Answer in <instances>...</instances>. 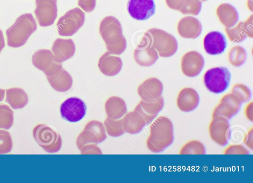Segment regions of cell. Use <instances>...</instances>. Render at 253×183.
Listing matches in <instances>:
<instances>
[{
	"instance_id": "28",
	"label": "cell",
	"mask_w": 253,
	"mask_h": 183,
	"mask_svg": "<svg viewBox=\"0 0 253 183\" xmlns=\"http://www.w3.org/2000/svg\"><path fill=\"white\" fill-rule=\"evenodd\" d=\"M225 31L229 39L233 42H241L247 37L243 22H239L234 28H226Z\"/></svg>"
},
{
	"instance_id": "4",
	"label": "cell",
	"mask_w": 253,
	"mask_h": 183,
	"mask_svg": "<svg viewBox=\"0 0 253 183\" xmlns=\"http://www.w3.org/2000/svg\"><path fill=\"white\" fill-rule=\"evenodd\" d=\"M143 38L161 57H170L175 54L178 48L177 42L174 36L162 29H150L144 34Z\"/></svg>"
},
{
	"instance_id": "33",
	"label": "cell",
	"mask_w": 253,
	"mask_h": 183,
	"mask_svg": "<svg viewBox=\"0 0 253 183\" xmlns=\"http://www.w3.org/2000/svg\"><path fill=\"white\" fill-rule=\"evenodd\" d=\"M78 5L86 12L92 11L96 5V0H78Z\"/></svg>"
},
{
	"instance_id": "22",
	"label": "cell",
	"mask_w": 253,
	"mask_h": 183,
	"mask_svg": "<svg viewBox=\"0 0 253 183\" xmlns=\"http://www.w3.org/2000/svg\"><path fill=\"white\" fill-rule=\"evenodd\" d=\"M216 12L219 20L226 28H232L238 21V13L230 4L224 3L220 4Z\"/></svg>"
},
{
	"instance_id": "32",
	"label": "cell",
	"mask_w": 253,
	"mask_h": 183,
	"mask_svg": "<svg viewBox=\"0 0 253 183\" xmlns=\"http://www.w3.org/2000/svg\"><path fill=\"white\" fill-rule=\"evenodd\" d=\"M224 154H242L249 153L248 149L242 144H232L227 146L224 150Z\"/></svg>"
},
{
	"instance_id": "11",
	"label": "cell",
	"mask_w": 253,
	"mask_h": 183,
	"mask_svg": "<svg viewBox=\"0 0 253 183\" xmlns=\"http://www.w3.org/2000/svg\"><path fill=\"white\" fill-rule=\"evenodd\" d=\"M241 103L232 93L223 95L214 107L212 118L221 117L228 120L235 116L240 109Z\"/></svg>"
},
{
	"instance_id": "36",
	"label": "cell",
	"mask_w": 253,
	"mask_h": 183,
	"mask_svg": "<svg viewBox=\"0 0 253 183\" xmlns=\"http://www.w3.org/2000/svg\"><path fill=\"white\" fill-rule=\"evenodd\" d=\"M165 1L169 7L179 11L183 0H165Z\"/></svg>"
},
{
	"instance_id": "13",
	"label": "cell",
	"mask_w": 253,
	"mask_h": 183,
	"mask_svg": "<svg viewBox=\"0 0 253 183\" xmlns=\"http://www.w3.org/2000/svg\"><path fill=\"white\" fill-rule=\"evenodd\" d=\"M127 9L133 18L144 20L155 13V4L154 0H129Z\"/></svg>"
},
{
	"instance_id": "35",
	"label": "cell",
	"mask_w": 253,
	"mask_h": 183,
	"mask_svg": "<svg viewBox=\"0 0 253 183\" xmlns=\"http://www.w3.org/2000/svg\"><path fill=\"white\" fill-rule=\"evenodd\" d=\"M253 128H251L246 134L244 140L245 144L252 150L253 148Z\"/></svg>"
},
{
	"instance_id": "21",
	"label": "cell",
	"mask_w": 253,
	"mask_h": 183,
	"mask_svg": "<svg viewBox=\"0 0 253 183\" xmlns=\"http://www.w3.org/2000/svg\"><path fill=\"white\" fill-rule=\"evenodd\" d=\"M122 60L120 57L113 55L109 51L106 52L99 58L98 67L104 74L107 76H114L121 70Z\"/></svg>"
},
{
	"instance_id": "5",
	"label": "cell",
	"mask_w": 253,
	"mask_h": 183,
	"mask_svg": "<svg viewBox=\"0 0 253 183\" xmlns=\"http://www.w3.org/2000/svg\"><path fill=\"white\" fill-rule=\"evenodd\" d=\"M231 74L224 67H217L208 70L205 73L203 81L207 89L214 93H220L228 87Z\"/></svg>"
},
{
	"instance_id": "38",
	"label": "cell",
	"mask_w": 253,
	"mask_h": 183,
	"mask_svg": "<svg viewBox=\"0 0 253 183\" xmlns=\"http://www.w3.org/2000/svg\"><path fill=\"white\" fill-rule=\"evenodd\" d=\"M5 46V42L4 37L3 35V33L2 31L0 29V52L1 51L2 49L4 48Z\"/></svg>"
},
{
	"instance_id": "25",
	"label": "cell",
	"mask_w": 253,
	"mask_h": 183,
	"mask_svg": "<svg viewBox=\"0 0 253 183\" xmlns=\"http://www.w3.org/2000/svg\"><path fill=\"white\" fill-rule=\"evenodd\" d=\"M228 57L232 65L239 67L245 63L247 58V52L245 48L241 46H235L229 51Z\"/></svg>"
},
{
	"instance_id": "40",
	"label": "cell",
	"mask_w": 253,
	"mask_h": 183,
	"mask_svg": "<svg viewBox=\"0 0 253 183\" xmlns=\"http://www.w3.org/2000/svg\"><path fill=\"white\" fill-rule=\"evenodd\" d=\"M5 91L0 88V102L3 100L4 97Z\"/></svg>"
},
{
	"instance_id": "14",
	"label": "cell",
	"mask_w": 253,
	"mask_h": 183,
	"mask_svg": "<svg viewBox=\"0 0 253 183\" xmlns=\"http://www.w3.org/2000/svg\"><path fill=\"white\" fill-rule=\"evenodd\" d=\"M33 137L37 142L48 152H53L56 144L55 133L48 126L39 124L33 131Z\"/></svg>"
},
{
	"instance_id": "18",
	"label": "cell",
	"mask_w": 253,
	"mask_h": 183,
	"mask_svg": "<svg viewBox=\"0 0 253 183\" xmlns=\"http://www.w3.org/2000/svg\"><path fill=\"white\" fill-rule=\"evenodd\" d=\"M199 101V95L197 91L187 87L182 89L178 93L176 104L181 111L188 112L198 107Z\"/></svg>"
},
{
	"instance_id": "37",
	"label": "cell",
	"mask_w": 253,
	"mask_h": 183,
	"mask_svg": "<svg viewBox=\"0 0 253 183\" xmlns=\"http://www.w3.org/2000/svg\"><path fill=\"white\" fill-rule=\"evenodd\" d=\"M253 102L249 103L245 108V114L246 118L250 121L253 120Z\"/></svg>"
},
{
	"instance_id": "1",
	"label": "cell",
	"mask_w": 253,
	"mask_h": 183,
	"mask_svg": "<svg viewBox=\"0 0 253 183\" xmlns=\"http://www.w3.org/2000/svg\"><path fill=\"white\" fill-rule=\"evenodd\" d=\"M99 33L108 51L115 55L124 52L126 41L123 34L122 25L116 18L108 16L103 18L100 23Z\"/></svg>"
},
{
	"instance_id": "39",
	"label": "cell",
	"mask_w": 253,
	"mask_h": 183,
	"mask_svg": "<svg viewBox=\"0 0 253 183\" xmlns=\"http://www.w3.org/2000/svg\"><path fill=\"white\" fill-rule=\"evenodd\" d=\"M247 4L249 10H250L251 11H253V0H248Z\"/></svg>"
},
{
	"instance_id": "34",
	"label": "cell",
	"mask_w": 253,
	"mask_h": 183,
	"mask_svg": "<svg viewBox=\"0 0 253 183\" xmlns=\"http://www.w3.org/2000/svg\"><path fill=\"white\" fill-rule=\"evenodd\" d=\"M253 15L252 14L245 22H243L244 27L247 36L251 38L253 37Z\"/></svg>"
},
{
	"instance_id": "19",
	"label": "cell",
	"mask_w": 253,
	"mask_h": 183,
	"mask_svg": "<svg viewBox=\"0 0 253 183\" xmlns=\"http://www.w3.org/2000/svg\"><path fill=\"white\" fill-rule=\"evenodd\" d=\"M204 47L206 52L211 55L222 53L226 47L224 36L218 31L208 33L204 39Z\"/></svg>"
},
{
	"instance_id": "8",
	"label": "cell",
	"mask_w": 253,
	"mask_h": 183,
	"mask_svg": "<svg viewBox=\"0 0 253 183\" xmlns=\"http://www.w3.org/2000/svg\"><path fill=\"white\" fill-rule=\"evenodd\" d=\"M34 13L40 26L52 25L57 16V0H36Z\"/></svg>"
},
{
	"instance_id": "23",
	"label": "cell",
	"mask_w": 253,
	"mask_h": 183,
	"mask_svg": "<svg viewBox=\"0 0 253 183\" xmlns=\"http://www.w3.org/2000/svg\"><path fill=\"white\" fill-rule=\"evenodd\" d=\"M5 101L14 109L25 107L28 102L26 92L22 89L13 88L6 90Z\"/></svg>"
},
{
	"instance_id": "2",
	"label": "cell",
	"mask_w": 253,
	"mask_h": 183,
	"mask_svg": "<svg viewBox=\"0 0 253 183\" xmlns=\"http://www.w3.org/2000/svg\"><path fill=\"white\" fill-rule=\"evenodd\" d=\"M174 140L173 126L165 116H160L153 123L148 146L154 152H161L169 146Z\"/></svg>"
},
{
	"instance_id": "9",
	"label": "cell",
	"mask_w": 253,
	"mask_h": 183,
	"mask_svg": "<svg viewBox=\"0 0 253 183\" xmlns=\"http://www.w3.org/2000/svg\"><path fill=\"white\" fill-rule=\"evenodd\" d=\"M47 79L55 90L65 91L70 88L72 79L70 75L62 68L60 63L54 62L47 70L43 72Z\"/></svg>"
},
{
	"instance_id": "41",
	"label": "cell",
	"mask_w": 253,
	"mask_h": 183,
	"mask_svg": "<svg viewBox=\"0 0 253 183\" xmlns=\"http://www.w3.org/2000/svg\"><path fill=\"white\" fill-rule=\"evenodd\" d=\"M200 1H206V0H199Z\"/></svg>"
},
{
	"instance_id": "12",
	"label": "cell",
	"mask_w": 253,
	"mask_h": 183,
	"mask_svg": "<svg viewBox=\"0 0 253 183\" xmlns=\"http://www.w3.org/2000/svg\"><path fill=\"white\" fill-rule=\"evenodd\" d=\"M204 64V59L199 52L190 51L184 54L182 58L181 70L185 76L194 77L201 73Z\"/></svg>"
},
{
	"instance_id": "16",
	"label": "cell",
	"mask_w": 253,
	"mask_h": 183,
	"mask_svg": "<svg viewBox=\"0 0 253 183\" xmlns=\"http://www.w3.org/2000/svg\"><path fill=\"white\" fill-rule=\"evenodd\" d=\"M51 50L54 55V61L61 63L74 55L76 47L72 39L58 38L53 42Z\"/></svg>"
},
{
	"instance_id": "30",
	"label": "cell",
	"mask_w": 253,
	"mask_h": 183,
	"mask_svg": "<svg viewBox=\"0 0 253 183\" xmlns=\"http://www.w3.org/2000/svg\"><path fill=\"white\" fill-rule=\"evenodd\" d=\"M231 93L238 98L241 103L248 101L251 97L250 89L246 85L241 83L234 85L232 88Z\"/></svg>"
},
{
	"instance_id": "26",
	"label": "cell",
	"mask_w": 253,
	"mask_h": 183,
	"mask_svg": "<svg viewBox=\"0 0 253 183\" xmlns=\"http://www.w3.org/2000/svg\"><path fill=\"white\" fill-rule=\"evenodd\" d=\"M204 145L197 140H192L186 143L180 150L179 154H205Z\"/></svg>"
},
{
	"instance_id": "24",
	"label": "cell",
	"mask_w": 253,
	"mask_h": 183,
	"mask_svg": "<svg viewBox=\"0 0 253 183\" xmlns=\"http://www.w3.org/2000/svg\"><path fill=\"white\" fill-rule=\"evenodd\" d=\"M32 62L35 67L44 72L55 61L52 52L49 49H43L33 54Z\"/></svg>"
},
{
	"instance_id": "6",
	"label": "cell",
	"mask_w": 253,
	"mask_h": 183,
	"mask_svg": "<svg viewBox=\"0 0 253 183\" xmlns=\"http://www.w3.org/2000/svg\"><path fill=\"white\" fill-rule=\"evenodd\" d=\"M84 12L79 7L73 8L60 17L57 22L60 36H71L75 34L84 25Z\"/></svg>"
},
{
	"instance_id": "17",
	"label": "cell",
	"mask_w": 253,
	"mask_h": 183,
	"mask_svg": "<svg viewBox=\"0 0 253 183\" xmlns=\"http://www.w3.org/2000/svg\"><path fill=\"white\" fill-rule=\"evenodd\" d=\"M177 30L179 35L184 38L196 39L201 34L202 26L198 19L188 16L179 20Z\"/></svg>"
},
{
	"instance_id": "7",
	"label": "cell",
	"mask_w": 253,
	"mask_h": 183,
	"mask_svg": "<svg viewBox=\"0 0 253 183\" xmlns=\"http://www.w3.org/2000/svg\"><path fill=\"white\" fill-rule=\"evenodd\" d=\"M86 106L83 100L76 97H70L61 105L60 113L62 118L70 122H77L85 115Z\"/></svg>"
},
{
	"instance_id": "20",
	"label": "cell",
	"mask_w": 253,
	"mask_h": 183,
	"mask_svg": "<svg viewBox=\"0 0 253 183\" xmlns=\"http://www.w3.org/2000/svg\"><path fill=\"white\" fill-rule=\"evenodd\" d=\"M163 91L162 83L157 78L145 80L139 87L138 92L144 99L151 101L161 97Z\"/></svg>"
},
{
	"instance_id": "10",
	"label": "cell",
	"mask_w": 253,
	"mask_h": 183,
	"mask_svg": "<svg viewBox=\"0 0 253 183\" xmlns=\"http://www.w3.org/2000/svg\"><path fill=\"white\" fill-rule=\"evenodd\" d=\"M230 124L228 120L221 117L212 118L209 124L211 138L220 146L226 145L230 137Z\"/></svg>"
},
{
	"instance_id": "31",
	"label": "cell",
	"mask_w": 253,
	"mask_h": 183,
	"mask_svg": "<svg viewBox=\"0 0 253 183\" xmlns=\"http://www.w3.org/2000/svg\"><path fill=\"white\" fill-rule=\"evenodd\" d=\"M12 147V140L9 133L0 130V154L10 152Z\"/></svg>"
},
{
	"instance_id": "3",
	"label": "cell",
	"mask_w": 253,
	"mask_h": 183,
	"mask_svg": "<svg viewBox=\"0 0 253 183\" xmlns=\"http://www.w3.org/2000/svg\"><path fill=\"white\" fill-rule=\"evenodd\" d=\"M37 29V21L32 14L25 13L20 15L6 31L8 46L12 47L23 46Z\"/></svg>"
},
{
	"instance_id": "27",
	"label": "cell",
	"mask_w": 253,
	"mask_h": 183,
	"mask_svg": "<svg viewBox=\"0 0 253 183\" xmlns=\"http://www.w3.org/2000/svg\"><path fill=\"white\" fill-rule=\"evenodd\" d=\"M13 112L7 105L0 104V129L8 130L13 123Z\"/></svg>"
},
{
	"instance_id": "29",
	"label": "cell",
	"mask_w": 253,
	"mask_h": 183,
	"mask_svg": "<svg viewBox=\"0 0 253 183\" xmlns=\"http://www.w3.org/2000/svg\"><path fill=\"white\" fill-rule=\"evenodd\" d=\"M201 7L202 2L199 0H183L179 11L183 14L197 15Z\"/></svg>"
},
{
	"instance_id": "15",
	"label": "cell",
	"mask_w": 253,
	"mask_h": 183,
	"mask_svg": "<svg viewBox=\"0 0 253 183\" xmlns=\"http://www.w3.org/2000/svg\"><path fill=\"white\" fill-rule=\"evenodd\" d=\"M136 62L142 66H150L159 58L157 50L144 38L142 43L135 49L133 53Z\"/></svg>"
}]
</instances>
